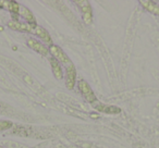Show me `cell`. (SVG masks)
Masks as SVG:
<instances>
[{"label":"cell","instance_id":"13","mask_svg":"<svg viewBox=\"0 0 159 148\" xmlns=\"http://www.w3.org/2000/svg\"><path fill=\"white\" fill-rule=\"evenodd\" d=\"M11 126H12V122H10V121H6V120L0 121V132L5 131V130H8Z\"/></svg>","mask_w":159,"mask_h":148},{"label":"cell","instance_id":"6","mask_svg":"<svg viewBox=\"0 0 159 148\" xmlns=\"http://www.w3.org/2000/svg\"><path fill=\"white\" fill-rule=\"evenodd\" d=\"M94 108L97 111H100V112H104V113H108V114H118L121 112V109L119 107H116V106H108L105 105V103H99L98 100L96 103H93Z\"/></svg>","mask_w":159,"mask_h":148},{"label":"cell","instance_id":"5","mask_svg":"<svg viewBox=\"0 0 159 148\" xmlns=\"http://www.w3.org/2000/svg\"><path fill=\"white\" fill-rule=\"evenodd\" d=\"M75 81H76V71H75V66L70 63L67 66V73H65V85L68 89H73L75 85Z\"/></svg>","mask_w":159,"mask_h":148},{"label":"cell","instance_id":"10","mask_svg":"<svg viewBox=\"0 0 159 148\" xmlns=\"http://www.w3.org/2000/svg\"><path fill=\"white\" fill-rule=\"evenodd\" d=\"M139 3L149 13L155 15H159V6L157 3L154 2V1H151V0H142V1H139Z\"/></svg>","mask_w":159,"mask_h":148},{"label":"cell","instance_id":"11","mask_svg":"<svg viewBox=\"0 0 159 148\" xmlns=\"http://www.w3.org/2000/svg\"><path fill=\"white\" fill-rule=\"evenodd\" d=\"M33 34H35L36 36H38L39 38H42L43 40H45V43L47 44H50L51 45V37L50 35H49V33L47 31H46L44 27H42V26L39 25H35L34 26V32H33Z\"/></svg>","mask_w":159,"mask_h":148},{"label":"cell","instance_id":"12","mask_svg":"<svg viewBox=\"0 0 159 148\" xmlns=\"http://www.w3.org/2000/svg\"><path fill=\"white\" fill-rule=\"evenodd\" d=\"M19 14L22 15L30 24H36V19H35L34 14H33L31 12V10H29L26 7L20 6V12H19Z\"/></svg>","mask_w":159,"mask_h":148},{"label":"cell","instance_id":"2","mask_svg":"<svg viewBox=\"0 0 159 148\" xmlns=\"http://www.w3.org/2000/svg\"><path fill=\"white\" fill-rule=\"evenodd\" d=\"M48 49H49V52H50L51 56H52V58H55L57 61L63 63V64H70V63H71L70 58L67 56V54L63 51L62 49L60 48L59 46L52 45V44H51L50 47H49Z\"/></svg>","mask_w":159,"mask_h":148},{"label":"cell","instance_id":"7","mask_svg":"<svg viewBox=\"0 0 159 148\" xmlns=\"http://www.w3.org/2000/svg\"><path fill=\"white\" fill-rule=\"evenodd\" d=\"M27 46H29L31 49H33L34 51L40 54L42 56H47L49 52V49L46 48L45 45H43V44L39 43L38 40L34 39V38H29V39H27Z\"/></svg>","mask_w":159,"mask_h":148},{"label":"cell","instance_id":"8","mask_svg":"<svg viewBox=\"0 0 159 148\" xmlns=\"http://www.w3.org/2000/svg\"><path fill=\"white\" fill-rule=\"evenodd\" d=\"M20 6L21 5H19L15 1H12V0H0V8L6 9V10L14 13V14H19Z\"/></svg>","mask_w":159,"mask_h":148},{"label":"cell","instance_id":"4","mask_svg":"<svg viewBox=\"0 0 159 148\" xmlns=\"http://www.w3.org/2000/svg\"><path fill=\"white\" fill-rule=\"evenodd\" d=\"M36 24H30V23H22L19 21H10L8 23L9 29H13V31H19V32H29L32 33L34 32V26Z\"/></svg>","mask_w":159,"mask_h":148},{"label":"cell","instance_id":"3","mask_svg":"<svg viewBox=\"0 0 159 148\" xmlns=\"http://www.w3.org/2000/svg\"><path fill=\"white\" fill-rule=\"evenodd\" d=\"M75 3L80 7L81 11H82L83 21L86 24H91L92 21H93V10H92V7L89 5V2L85 1V0H81V1H75Z\"/></svg>","mask_w":159,"mask_h":148},{"label":"cell","instance_id":"9","mask_svg":"<svg viewBox=\"0 0 159 148\" xmlns=\"http://www.w3.org/2000/svg\"><path fill=\"white\" fill-rule=\"evenodd\" d=\"M49 62H50L51 69H52V72H54V75L56 79L58 80H62L63 77V71L62 68H61V64H60L59 61L55 59V58H49Z\"/></svg>","mask_w":159,"mask_h":148},{"label":"cell","instance_id":"14","mask_svg":"<svg viewBox=\"0 0 159 148\" xmlns=\"http://www.w3.org/2000/svg\"><path fill=\"white\" fill-rule=\"evenodd\" d=\"M0 148H3V147H2V146H0Z\"/></svg>","mask_w":159,"mask_h":148},{"label":"cell","instance_id":"1","mask_svg":"<svg viewBox=\"0 0 159 148\" xmlns=\"http://www.w3.org/2000/svg\"><path fill=\"white\" fill-rule=\"evenodd\" d=\"M79 89L80 91H81V94H82V96L85 98V100L87 101V103H95L97 101V97L96 95H95V93L93 91V89L91 88V86L88 85V83L86 82V81L82 80L79 82Z\"/></svg>","mask_w":159,"mask_h":148}]
</instances>
